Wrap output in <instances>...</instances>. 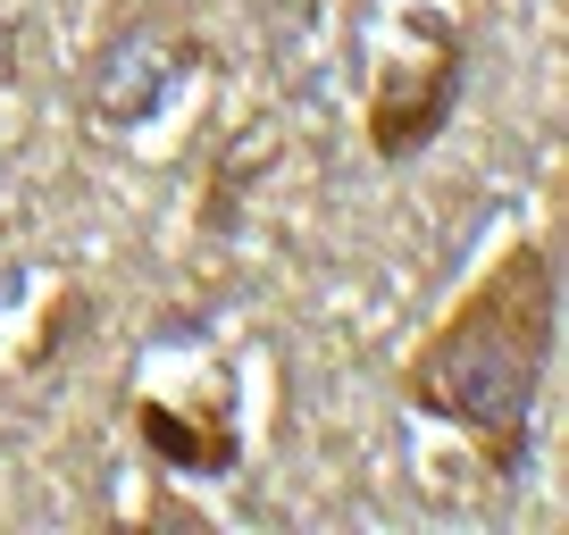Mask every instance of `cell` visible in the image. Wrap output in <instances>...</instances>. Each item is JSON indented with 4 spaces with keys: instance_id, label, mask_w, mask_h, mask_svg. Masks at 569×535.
<instances>
[{
    "instance_id": "1",
    "label": "cell",
    "mask_w": 569,
    "mask_h": 535,
    "mask_svg": "<svg viewBox=\"0 0 569 535\" xmlns=\"http://www.w3.org/2000/svg\"><path fill=\"white\" fill-rule=\"evenodd\" d=\"M552 343H561V251L545 234H519L419 335V352L402 360V402L436 427L469 435L486 477H519L536 444Z\"/></svg>"
},
{
    "instance_id": "2",
    "label": "cell",
    "mask_w": 569,
    "mask_h": 535,
    "mask_svg": "<svg viewBox=\"0 0 569 535\" xmlns=\"http://www.w3.org/2000/svg\"><path fill=\"white\" fill-rule=\"evenodd\" d=\"M461 84H469L461 26H452L445 9H410V18L393 26V42L377 51V68H369V101H360V134H369V151L386 168L419 160V151L452 125Z\"/></svg>"
},
{
    "instance_id": "3",
    "label": "cell",
    "mask_w": 569,
    "mask_h": 535,
    "mask_svg": "<svg viewBox=\"0 0 569 535\" xmlns=\"http://www.w3.org/2000/svg\"><path fill=\"white\" fill-rule=\"evenodd\" d=\"M134 435L160 452V468H184V477H227L234 468V427L227 418L193 427L177 402H134Z\"/></svg>"
}]
</instances>
